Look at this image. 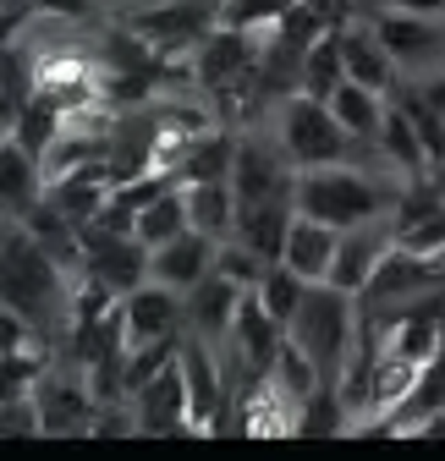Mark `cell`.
Here are the masks:
<instances>
[{
    "label": "cell",
    "instance_id": "3957f363",
    "mask_svg": "<svg viewBox=\"0 0 445 461\" xmlns=\"http://www.w3.org/2000/svg\"><path fill=\"white\" fill-rule=\"evenodd\" d=\"M269 132L281 138L286 159L303 170V165H341V159H363L374 154L368 143H358L341 122H336V110H330L319 94H286V99H275L269 104Z\"/></svg>",
    "mask_w": 445,
    "mask_h": 461
},
{
    "label": "cell",
    "instance_id": "9a60e30c",
    "mask_svg": "<svg viewBox=\"0 0 445 461\" xmlns=\"http://www.w3.org/2000/svg\"><path fill=\"white\" fill-rule=\"evenodd\" d=\"M214 253H220V242L187 225L182 237L149 248V280H159V285H171V292H182V297H187L193 285L214 269Z\"/></svg>",
    "mask_w": 445,
    "mask_h": 461
},
{
    "label": "cell",
    "instance_id": "60d3db41",
    "mask_svg": "<svg viewBox=\"0 0 445 461\" xmlns=\"http://www.w3.org/2000/svg\"><path fill=\"white\" fill-rule=\"evenodd\" d=\"M209 6H214V12H220V0H209Z\"/></svg>",
    "mask_w": 445,
    "mask_h": 461
},
{
    "label": "cell",
    "instance_id": "ab89813d",
    "mask_svg": "<svg viewBox=\"0 0 445 461\" xmlns=\"http://www.w3.org/2000/svg\"><path fill=\"white\" fill-rule=\"evenodd\" d=\"M429 182H434V193L445 198V159H434V165H429Z\"/></svg>",
    "mask_w": 445,
    "mask_h": 461
},
{
    "label": "cell",
    "instance_id": "836d02e7",
    "mask_svg": "<svg viewBox=\"0 0 445 461\" xmlns=\"http://www.w3.org/2000/svg\"><path fill=\"white\" fill-rule=\"evenodd\" d=\"M391 237H396L407 253H418V258H440V264H445V203H440L434 214H423V220L391 230Z\"/></svg>",
    "mask_w": 445,
    "mask_h": 461
},
{
    "label": "cell",
    "instance_id": "8992f818",
    "mask_svg": "<svg viewBox=\"0 0 445 461\" xmlns=\"http://www.w3.org/2000/svg\"><path fill=\"white\" fill-rule=\"evenodd\" d=\"M33 395H39V418H44V434H94V412L99 401L88 390V374L83 363L72 357V368L61 363H44L39 379H33Z\"/></svg>",
    "mask_w": 445,
    "mask_h": 461
},
{
    "label": "cell",
    "instance_id": "7a4b0ae2",
    "mask_svg": "<svg viewBox=\"0 0 445 461\" xmlns=\"http://www.w3.org/2000/svg\"><path fill=\"white\" fill-rule=\"evenodd\" d=\"M358 335H363L358 297L341 292V285H330V280H313L308 285L303 308L286 324V340L297 346V352L319 368V379H330V384H341V374H347V363L358 352Z\"/></svg>",
    "mask_w": 445,
    "mask_h": 461
},
{
    "label": "cell",
    "instance_id": "f1b7e54d",
    "mask_svg": "<svg viewBox=\"0 0 445 461\" xmlns=\"http://www.w3.org/2000/svg\"><path fill=\"white\" fill-rule=\"evenodd\" d=\"M336 83H347V55H341V23L330 28L324 39H313L303 50V94H319L330 99L336 94Z\"/></svg>",
    "mask_w": 445,
    "mask_h": 461
},
{
    "label": "cell",
    "instance_id": "ba28073f",
    "mask_svg": "<svg viewBox=\"0 0 445 461\" xmlns=\"http://www.w3.org/2000/svg\"><path fill=\"white\" fill-rule=\"evenodd\" d=\"M214 6L209 0H154V6H143V12H127L122 23L132 28V33H143L165 61H182V55L214 28Z\"/></svg>",
    "mask_w": 445,
    "mask_h": 461
},
{
    "label": "cell",
    "instance_id": "74e56055",
    "mask_svg": "<svg viewBox=\"0 0 445 461\" xmlns=\"http://www.w3.org/2000/svg\"><path fill=\"white\" fill-rule=\"evenodd\" d=\"M33 12H61V17H88V0H28Z\"/></svg>",
    "mask_w": 445,
    "mask_h": 461
},
{
    "label": "cell",
    "instance_id": "d6a6232c",
    "mask_svg": "<svg viewBox=\"0 0 445 461\" xmlns=\"http://www.w3.org/2000/svg\"><path fill=\"white\" fill-rule=\"evenodd\" d=\"M33 434H44V418H39V395L28 384L0 401V439H33Z\"/></svg>",
    "mask_w": 445,
    "mask_h": 461
},
{
    "label": "cell",
    "instance_id": "7c38bea8",
    "mask_svg": "<svg viewBox=\"0 0 445 461\" xmlns=\"http://www.w3.org/2000/svg\"><path fill=\"white\" fill-rule=\"evenodd\" d=\"M363 17L385 39V50L396 55L402 72H429L440 55H445V23L440 17H423V12H363Z\"/></svg>",
    "mask_w": 445,
    "mask_h": 461
},
{
    "label": "cell",
    "instance_id": "e0dca14e",
    "mask_svg": "<svg viewBox=\"0 0 445 461\" xmlns=\"http://www.w3.org/2000/svg\"><path fill=\"white\" fill-rule=\"evenodd\" d=\"M242 292L248 285H237L232 275H220V269H209L193 292H187V330L193 335H204L209 346H226V335H232V319H237V303H242Z\"/></svg>",
    "mask_w": 445,
    "mask_h": 461
},
{
    "label": "cell",
    "instance_id": "ffe728a7",
    "mask_svg": "<svg viewBox=\"0 0 445 461\" xmlns=\"http://www.w3.org/2000/svg\"><path fill=\"white\" fill-rule=\"evenodd\" d=\"M292 198H253V203H237V225H232V237L259 253L264 264L281 258V242H286V225H292Z\"/></svg>",
    "mask_w": 445,
    "mask_h": 461
},
{
    "label": "cell",
    "instance_id": "f35d334b",
    "mask_svg": "<svg viewBox=\"0 0 445 461\" xmlns=\"http://www.w3.org/2000/svg\"><path fill=\"white\" fill-rule=\"evenodd\" d=\"M0 138H12V99H6V83H0Z\"/></svg>",
    "mask_w": 445,
    "mask_h": 461
},
{
    "label": "cell",
    "instance_id": "f546056e",
    "mask_svg": "<svg viewBox=\"0 0 445 461\" xmlns=\"http://www.w3.org/2000/svg\"><path fill=\"white\" fill-rule=\"evenodd\" d=\"M308 285L313 280H303L292 264H281V258H275L264 275H259V285H253V292H259V303L275 313V319H281V324H292V313L303 308V297H308Z\"/></svg>",
    "mask_w": 445,
    "mask_h": 461
},
{
    "label": "cell",
    "instance_id": "52a82bcc",
    "mask_svg": "<svg viewBox=\"0 0 445 461\" xmlns=\"http://www.w3.org/2000/svg\"><path fill=\"white\" fill-rule=\"evenodd\" d=\"M297 165L286 159L275 132H237V159H232V193L237 203L253 198H292Z\"/></svg>",
    "mask_w": 445,
    "mask_h": 461
},
{
    "label": "cell",
    "instance_id": "e575fe53",
    "mask_svg": "<svg viewBox=\"0 0 445 461\" xmlns=\"http://www.w3.org/2000/svg\"><path fill=\"white\" fill-rule=\"evenodd\" d=\"M358 12H423V17H445V0H352Z\"/></svg>",
    "mask_w": 445,
    "mask_h": 461
},
{
    "label": "cell",
    "instance_id": "484cf974",
    "mask_svg": "<svg viewBox=\"0 0 445 461\" xmlns=\"http://www.w3.org/2000/svg\"><path fill=\"white\" fill-rule=\"evenodd\" d=\"M67 115H72V110H67L61 99H55L50 88H33V94L23 99V110L12 115V138H17V143L39 159V154L50 149V138L67 127Z\"/></svg>",
    "mask_w": 445,
    "mask_h": 461
},
{
    "label": "cell",
    "instance_id": "8d00e7d4",
    "mask_svg": "<svg viewBox=\"0 0 445 461\" xmlns=\"http://www.w3.org/2000/svg\"><path fill=\"white\" fill-rule=\"evenodd\" d=\"M418 94L445 115V72H423V77H418Z\"/></svg>",
    "mask_w": 445,
    "mask_h": 461
},
{
    "label": "cell",
    "instance_id": "44dd1931",
    "mask_svg": "<svg viewBox=\"0 0 445 461\" xmlns=\"http://www.w3.org/2000/svg\"><path fill=\"white\" fill-rule=\"evenodd\" d=\"M39 198H44L39 159L17 138H0V220H23Z\"/></svg>",
    "mask_w": 445,
    "mask_h": 461
},
{
    "label": "cell",
    "instance_id": "ac0fdd59",
    "mask_svg": "<svg viewBox=\"0 0 445 461\" xmlns=\"http://www.w3.org/2000/svg\"><path fill=\"white\" fill-rule=\"evenodd\" d=\"M104 198H110V170H104V159H88V165L67 170V176L44 182V203H50V209H61L77 230L104 209Z\"/></svg>",
    "mask_w": 445,
    "mask_h": 461
},
{
    "label": "cell",
    "instance_id": "30bf717a",
    "mask_svg": "<svg viewBox=\"0 0 445 461\" xmlns=\"http://www.w3.org/2000/svg\"><path fill=\"white\" fill-rule=\"evenodd\" d=\"M88 280L110 285L116 297H127L132 285L149 280V248L132 237V230H99V225H83V269Z\"/></svg>",
    "mask_w": 445,
    "mask_h": 461
},
{
    "label": "cell",
    "instance_id": "83f0119b",
    "mask_svg": "<svg viewBox=\"0 0 445 461\" xmlns=\"http://www.w3.org/2000/svg\"><path fill=\"white\" fill-rule=\"evenodd\" d=\"M347 429H358V418H352V407H347V395H341V384H313L308 395H303V407H297V423H292V434H347Z\"/></svg>",
    "mask_w": 445,
    "mask_h": 461
},
{
    "label": "cell",
    "instance_id": "d4e9b609",
    "mask_svg": "<svg viewBox=\"0 0 445 461\" xmlns=\"http://www.w3.org/2000/svg\"><path fill=\"white\" fill-rule=\"evenodd\" d=\"M187 187V225L204 230V237L226 242L232 225H237V193H232V176L226 182H182Z\"/></svg>",
    "mask_w": 445,
    "mask_h": 461
},
{
    "label": "cell",
    "instance_id": "6da1fadb",
    "mask_svg": "<svg viewBox=\"0 0 445 461\" xmlns=\"http://www.w3.org/2000/svg\"><path fill=\"white\" fill-rule=\"evenodd\" d=\"M391 203H396V187H385L379 176L358 170V159L303 165L297 182H292V209L336 225V230H352V225H368V220H391Z\"/></svg>",
    "mask_w": 445,
    "mask_h": 461
},
{
    "label": "cell",
    "instance_id": "4dcf8cb0",
    "mask_svg": "<svg viewBox=\"0 0 445 461\" xmlns=\"http://www.w3.org/2000/svg\"><path fill=\"white\" fill-rule=\"evenodd\" d=\"M391 99L407 110V122L418 127V138H423V149H429V165H434V159H445V115H440V110H434V104L418 94V83H413V88L402 83Z\"/></svg>",
    "mask_w": 445,
    "mask_h": 461
},
{
    "label": "cell",
    "instance_id": "5bb4252c",
    "mask_svg": "<svg viewBox=\"0 0 445 461\" xmlns=\"http://www.w3.org/2000/svg\"><path fill=\"white\" fill-rule=\"evenodd\" d=\"M341 55H347V77L379 88V94H396L402 88V67H396V55L385 50V39L368 28L363 12H347L341 17Z\"/></svg>",
    "mask_w": 445,
    "mask_h": 461
},
{
    "label": "cell",
    "instance_id": "4fadbf2b",
    "mask_svg": "<svg viewBox=\"0 0 445 461\" xmlns=\"http://www.w3.org/2000/svg\"><path fill=\"white\" fill-rule=\"evenodd\" d=\"M132 418H138V434H193V407H187V379H182V363L171 357L159 374H149L132 395Z\"/></svg>",
    "mask_w": 445,
    "mask_h": 461
},
{
    "label": "cell",
    "instance_id": "cb8c5ba5",
    "mask_svg": "<svg viewBox=\"0 0 445 461\" xmlns=\"http://www.w3.org/2000/svg\"><path fill=\"white\" fill-rule=\"evenodd\" d=\"M330 110H336V122L358 138V143H368L374 149V138H379V122H385V104H391V94H379V88H368V83H358V77H347V83H336V94L324 99Z\"/></svg>",
    "mask_w": 445,
    "mask_h": 461
},
{
    "label": "cell",
    "instance_id": "d590c367",
    "mask_svg": "<svg viewBox=\"0 0 445 461\" xmlns=\"http://www.w3.org/2000/svg\"><path fill=\"white\" fill-rule=\"evenodd\" d=\"M28 0H23V6L17 12H0V44H17V33H23V23H28Z\"/></svg>",
    "mask_w": 445,
    "mask_h": 461
},
{
    "label": "cell",
    "instance_id": "2e32d148",
    "mask_svg": "<svg viewBox=\"0 0 445 461\" xmlns=\"http://www.w3.org/2000/svg\"><path fill=\"white\" fill-rule=\"evenodd\" d=\"M391 220H368V225H352L341 230V248H336V264H330V285H341V292L363 297V285L374 280L385 248H391Z\"/></svg>",
    "mask_w": 445,
    "mask_h": 461
},
{
    "label": "cell",
    "instance_id": "8fae6325",
    "mask_svg": "<svg viewBox=\"0 0 445 461\" xmlns=\"http://www.w3.org/2000/svg\"><path fill=\"white\" fill-rule=\"evenodd\" d=\"M116 313H122V335H127V346L177 340V335L187 330V297L171 292V285H159V280L132 285V292L116 303Z\"/></svg>",
    "mask_w": 445,
    "mask_h": 461
},
{
    "label": "cell",
    "instance_id": "d6986e66",
    "mask_svg": "<svg viewBox=\"0 0 445 461\" xmlns=\"http://www.w3.org/2000/svg\"><path fill=\"white\" fill-rule=\"evenodd\" d=\"M336 248H341V230H336V225H324V220H313V214H292L286 242H281V264H292L303 280H330Z\"/></svg>",
    "mask_w": 445,
    "mask_h": 461
},
{
    "label": "cell",
    "instance_id": "603a6c76",
    "mask_svg": "<svg viewBox=\"0 0 445 461\" xmlns=\"http://www.w3.org/2000/svg\"><path fill=\"white\" fill-rule=\"evenodd\" d=\"M374 154L396 170L402 182H413V176H429V149H423V138H418V127L407 122V110L391 99L385 104V122H379V138H374Z\"/></svg>",
    "mask_w": 445,
    "mask_h": 461
},
{
    "label": "cell",
    "instance_id": "9c48e42d",
    "mask_svg": "<svg viewBox=\"0 0 445 461\" xmlns=\"http://www.w3.org/2000/svg\"><path fill=\"white\" fill-rule=\"evenodd\" d=\"M281 346H286V324L275 319V313L259 303V292L248 285L242 303H237V319H232V335H226V346H220V352H232V363H237L242 379L253 384V379H264V374L275 368Z\"/></svg>",
    "mask_w": 445,
    "mask_h": 461
},
{
    "label": "cell",
    "instance_id": "7402d4cb",
    "mask_svg": "<svg viewBox=\"0 0 445 461\" xmlns=\"http://www.w3.org/2000/svg\"><path fill=\"white\" fill-rule=\"evenodd\" d=\"M232 159H237V127H204L187 138V149L177 154V182H226L232 176Z\"/></svg>",
    "mask_w": 445,
    "mask_h": 461
},
{
    "label": "cell",
    "instance_id": "5b68a950",
    "mask_svg": "<svg viewBox=\"0 0 445 461\" xmlns=\"http://www.w3.org/2000/svg\"><path fill=\"white\" fill-rule=\"evenodd\" d=\"M177 363H182V379H187L193 434H214L220 423H226V407H232V384H226V374H220V346H209L204 335L182 330Z\"/></svg>",
    "mask_w": 445,
    "mask_h": 461
},
{
    "label": "cell",
    "instance_id": "277c9868",
    "mask_svg": "<svg viewBox=\"0 0 445 461\" xmlns=\"http://www.w3.org/2000/svg\"><path fill=\"white\" fill-rule=\"evenodd\" d=\"M264 39L269 33H253V28H226L214 23L187 55H182V77L209 94V99H248L253 88V72H259V55H264Z\"/></svg>",
    "mask_w": 445,
    "mask_h": 461
},
{
    "label": "cell",
    "instance_id": "1f68e13d",
    "mask_svg": "<svg viewBox=\"0 0 445 461\" xmlns=\"http://www.w3.org/2000/svg\"><path fill=\"white\" fill-rule=\"evenodd\" d=\"M292 0H220V17L214 23H226V28H253V33H269L275 23L286 17Z\"/></svg>",
    "mask_w": 445,
    "mask_h": 461
},
{
    "label": "cell",
    "instance_id": "4316f807",
    "mask_svg": "<svg viewBox=\"0 0 445 461\" xmlns=\"http://www.w3.org/2000/svg\"><path fill=\"white\" fill-rule=\"evenodd\" d=\"M182 230H187V187H182V182L165 187L159 198H149V203L138 209V220H132V237H138L143 248H159V242L182 237Z\"/></svg>",
    "mask_w": 445,
    "mask_h": 461
}]
</instances>
